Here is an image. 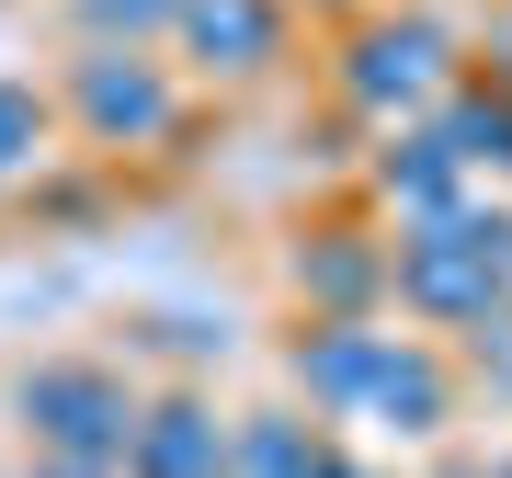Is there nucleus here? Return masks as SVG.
Returning <instances> with one entry per match:
<instances>
[{
	"instance_id": "nucleus-1",
	"label": "nucleus",
	"mask_w": 512,
	"mask_h": 478,
	"mask_svg": "<svg viewBox=\"0 0 512 478\" xmlns=\"http://www.w3.org/2000/svg\"><path fill=\"white\" fill-rule=\"evenodd\" d=\"M57 126L80 160L126 171V160H194L205 137V92L171 69V46H69L57 57Z\"/></svg>"
},
{
	"instance_id": "nucleus-2",
	"label": "nucleus",
	"mask_w": 512,
	"mask_h": 478,
	"mask_svg": "<svg viewBox=\"0 0 512 478\" xmlns=\"http://www.w3.org/2000/svg\"><path fill=\"white\" fill-rule=\"evenodd\" d=\"M319 80H330V103H342L365 137H387V126H421V114L467 80V46H456V23H444V12L376 0V12H353L342 35H330Z\"/></svg>"
},
{
	"instance_id": "nucleus-3",
	"label": "nucleus",
	"mask_w": 512,
	"mask_h": 478,
	"mask_svg": "<svg viewBox=\"0 0 512 478\" xmlns=\"http://www.w3.org/2000/svg\"><path fill=\"white\" fill-rule=\"evenodd\" d=\"M137 410H148V376L126 365V353H35V365L12 376L23 456H114L126 467Z\"/></svg>"
},
{
	"instance_id": "nucleus-4",
	"label": "nucleus",
	"mask_w": 512,
	"mask_h": 478,
	"mask_svg": "<svg viewBox=\"0 0 512 478\" xmlns=\"http://www.w3.org/2000/svg\"><path fill=\"white\" fill-rule=\"evenodd\" d=\"M456 422H467V365H456V342L410 331V319H376V353H365V376H353V410H342V433L444 444Z\"/></svg>"
},
{
	"instance_id": "nucleus-5",
	"label": "nucleus",
	"mask_w": 512,
	"mask_h": 478,
	"mask_svg": "<svg viewBox=\"0 0 512 478\" xmlns=\"http://www.w3.org/2000/svg\"><path fill=\"white\" fill-rule=\"evenodd\" d=\"M171 69L205 103H251L296 69V0H183L171 12Z\"/></svg>"
},
{
	"instance_id": "nucleus-6",
	"label": "nucleus",
	"mask_w": 512,
	"mask_h": 478,
	"mask_svg": "<svg viewBox=\"0 0 512 478\" xmlns=\"http://www.w3.org/2000/svg\"><path fill=\"white\" fill-rule=\"evenodd\" d=\"M296 319H399V228L387 217H308L285 239Z\"/></svg>"
},
{
	"instance_id": "nucleus-7",
	"label": "nucleus",
	"mask_w": 512,
	"mask_h": 478,
	"mask_svg": "<svg viewBox=\"0 0 512 478\" xmlns=\"http://www.w3.org/2000/svg\"><path fill=\"white\" fill-rule=\"evenodd\" d=\"M501 296H512V262L467 228V205L433 217V228H399V319L410 331L456 342V331H478V319L501 308Z\"/></svg>"
},
{
	"instance_id": "nucleus-8",
	"label": "nucleus",
	"mask_w": 512,
	"mask_h": 478,
	"mask_svg": "<svg viewBox=\"0 0 512 478\" xmlns=\"http://www.w3.org/2000/svg\"><path fill=\"white\" fill-rule=\"evenodd\" d=\"M228 444H239V410L217 399L205 376H160L137 410V444H126V478H228Z\"/></svg>"
},
{
	"instance_id": "nucleus-9",
	"label": "nucleus",
	"mask_w": 512,
	"mask_h": 478,
	"mask_svg": "<svg viewBox=\"0 0 512 478\" xmlns=\"http://www.w3.org/2000/svg\"><path fill=\"white\" fill-rule=\"evenodd\" d=\"M365 194H376L387 228H433V217H456V205L490 194V183H478L456 148L433 137V114H421V126H387V137L365 148Z\"/></svg>"
},
{
	"instance_id": "nucleus-10",
	"label": "nucleus",
	"mask_w": 512,
	"mask_h": 478,
	"mask_svg": "<svg viewBox=\"0 0 512 478\" xmlns=\"http://www.w3.org/2000/svg\"><path fill=\"white\" fill-rule=\"evenodd\" d=\"M57 137H69V126H57V92H46V80H23V69H0V205L35 194L46 160H69Z\"/></svg>"
},
{
	"instance_id": "nucleus-11",
	"label": "nucleus",
	"mask_w": 512,
	"mask_h": 478,
	"mask_svg": "<svg viewBox=\"0 0 512 478\" xmlns=\"http://www.w3.org/2000/svg\"><path fill=\"white\" fill-rule=\"evenodd\" d=\"M433 137L456 148L478 183H512V92H501V80H478V69H467L456 92L433 103Z\"/></svg>"
},
{
	"instance_id": "nucleus-12",
	"label": "nucleus",
	"mask_w": 512,
	"mask_h": 478,
	"mask_svg": "<svg viewBox=\"0 0 512 478\" xmlns=\"http://www.w3.org/2000/svg\"><path fill=\"white\" fill-rule=\"evenodd\" d=\"M319 444H330V422H308L296 399H262V410H239L228 478H308V467H319Z\"/></svg>"
},
{
	"instance_id": "nucleus-13",
	"label": "nucleus",
	"mask_w": 512,
	"mask_h": 478,
	"mask_svg": "<svg viewBox=\"0 0 512 478\" xmlns=\"http://www.w3.org/2000/svg\"><path fill=\"white\" fill-rule=\"evenodd\" d=\"M114 183H126V171H103V160H80V148H69V160H46L35 171V194H23V217H35V228H103V205H114Z\"/></svg>"
},
{
	"instance_id": "nucleus-14",
	"label": "nucleus",
	"mask_w": 512,
	"mask_h": 478,
	"mask_svg": "<svg viewBox=\"0 0 512 478\" xmlns=\"http://www.w3.org/2000/svg\"><path fill=\"white\" fill-rule=\"evenodd\" d=\"M171 12L183 0H57L69 46H171Z\"/></svg>"
},
{
	"instance_id": "nucleus-15",
	"label": "nucleus",
	"mask_w": 512,
	"mask_h": 478,
	"mask_svg": "<svg viewBox=\"0 0 512 478\" xmlns=\"http://www.w3.org/2000/svg\"><path fill=\"white\" fill-rule=\"evenodd\" d=\"M456 365H467V399H490V410H512V296L478 331H456Z\"/></svg>"
},
{
	"instance_id": "nucleus-16",
	"label": "nucleus",
	"mask_w": 512,
	"mask_h": 478,
	"mask_svg": "<svg viewBox=\"0 0 512 478\" xmlns=\"http://www.w3.org/2000/svg\"><path fill=\"white\" fill-rule=\"evenodd\" d=\"M467 69L512 92V0H490V23H478V57H467Z\"/></svg>"
},
{
	"instance_id": "nucleus-17",
	"label": "nucleus",
	"mask_w": 512,
	"mask_h": 478,
	"mask_svg": "<svg viewBox=\"0 0 512 478\" xmlns=\"http://www.w3.org/2000/svg\"><path fill=\"white\" fill-rule=\"evenodd\" d=\"M23 478H126L114 456H23Z\"/></svg>"
},
{
	"instance_id": "nucleus-18",
	"label": "nucleus",
	"mask_w": 512,
	"mask_h": 478,
	"mask_svg": "<svg viewBox=\"0 0 512 478\" xmlns=\"http://www.w3.org/2000/svg\"><path fill=\"white\" fill-rule=\"evenodd\" d=\"M308 478H376V467H365V456H353V444H342V433H330V444H319V467H308Z\"/></svg>"
},
{
	"instance_id": "nucleus-19",
	"label": "nucleus",
	"mask_w": 512,
	"mask_h": 478,
	"mask_svg": "<svg viewBox=\"0 0 512 478\" xmlns=\"http://www.w3.org/2000/svg\"><path fill=\"white\" fill-rule=\"evenodd\" d=\"M433 478H501V456H444Z\"/></svg>"
},
{
	"instance_id": "nucleus-20",
	"label": "nucleus",
	"mask_w": 512,
	"mask_h": 478,
	"mask_svg": "<svg viewBox=\"0 0 512 478\" xmlns=\"http://www.w3.org/2000/svg\"><path fill=\"white\" fill-rule=\"evenodd\" d=\"M296 12H342V23H353V12H376V0H296Z\"/></svg>"
},
{
	"instance_id": "nucleus-21",
	"label": "nucleus",
	"mask_w": 512,
	"mask_h": 478,
	"mask_svg": "<svg viewBox=\"0 0 512 478\" xmlns=\"http://www.w3.org/2000/svg\"><path fill=\"white\" fill-rule=\"evenodd\" d=\"M501 478H512V456H501Z\"/></svg>"
}]
</instances>
